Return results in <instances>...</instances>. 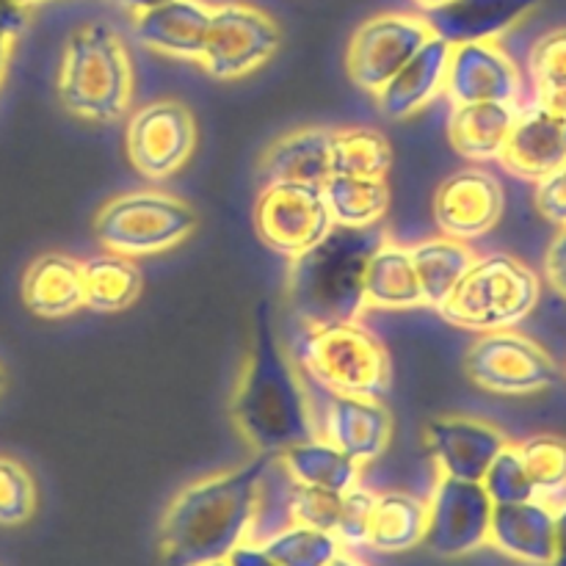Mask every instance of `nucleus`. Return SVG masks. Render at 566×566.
Returning <instances> with one entry per match:
<instances>
[{
    "mask_svg": "<svg viewBox=\"0 0 566 566\" xmlns=\"http://www.w3.org/2000/svg\"><path fill=\"white\" fill-rule=\"evenodd\" d=\"M276 457L254 453L241 468L213 473L175 495L158 528V551L166 566H205L224 562L252 534L260 484Z\"/></svg>",
    "mask_w": 566,
    "mask_h": 566,
    "instance_id": "f257e3e1",
    "label": "nucleus"
},
{
    "mask_svg": "<svg viewBox=\"0 0 566 566\" xmlns=\"http://www.w3.org/2000/svg\"><path fill=\"white\" fill-rule=\"evenodd\" d=\"M230 415L254 453L280 457L287 448L318 437L307 385L276 337L269 302H260L254 313L252 343L232 392Z\"/></svg>",
    "mask_w": 566,
    "mask_h": 566,
    "instance_id": "f03ea898",
    "label": "nucleus"
},
{
    "mask_svg": "<svg viewBox=\"0 0 566 566\" xmlns=\"http://www.w3.org/2000/svg\"><path fill=\"white\" fill-rule=\"evenodd\" d=\"M387 241L376 227L335 224L318 243L293 254L285 276V298L302 326L348 324L365 307L368 260Z\"/></svg>",
    "mask_w": 566,
    "mask_h": 566,
    "instance_id": "7ed1b4c3",
    "label": "nucleus"
},
{
    "mask_svg": "<svg viewBox=\"0 0 566 566\" xmlns=\"http://www.w3.org/2000/svg\"><path fill=\"white\" fill-rule=\"evenodd\" d=\"M59 99L83 122L125 119L133 103V64L114 28L88 22L72 31L59 66Z\"/></svg>",
    "mask_w": 566,
    "mask_h": 566,
    "instance_id": "20e7f679",
    "label": "nucleus"
},
{
    "mask_svg": "<svg viewBox=\"0 0 566 566\" xmlns=\"http://www.w3.org/2000/svg\"><path fill=\"white\" fill-rule=\"evenodd\" d=\"M287 354L304 379L329 392L381 401L392 387L390 352L359 321L304 326Z\"/></svg>",
    "mask_w": 566,
    "mask_h": 566,
    "instance_id": "39448f33",
    "label": "nucleus"
},
{
    "mask_svg": "<svg viewBox=\"0 0 566 566\" xmlns=\"http://www.w3.org/2000/svg\"><path fill=\"white\" fill-rule=\"evenodd\" d=\"M542 282L512 254L475 258L468 274L440 307L451 326L470 332H501L523 324L536 310Z\"/></svg>",
    "mask_w": 566,
    "mask_h": 566,
    "instance_id": "423d86ee",
    "label": "nucleus"
},
{
    "mask_svg": "<svg viewBox=\"0 0 566 566\" xmlns=\"http://www.w3.org/2000/svg\"><path fill=\"white\" fill-rule=\"evenodd\" d=\"M197 230V213L166 191L119 193L99 208L94 235L105 252L122 258H149L180 247Z\"/></svg>",
    "mask_w": 566,
    "mask_h": 566,
    "instance_id": "0eeeda50",
    "label": "nucleus"
},
{
    "mask_svg": "<svg viewBox=\"0 0 566 566\" xmlns=\"http://www.w3.org/2000/svg\"><path fill=\"white\" fill-rule=\"evenodd\" d=\"M282 44L274 17L249 3H221L210 11L199 64L216 81H238L269 64Z\"/></svg>",
    "mask_w": 566,
    "mask_h": 566,
    "instance_id": "6e6552de",
    "label": "nucleus"
},
{
    "mask_svg": "<svg viewBox=\"0 0 566 566\" xmlns=\"http://www.w3.org/2000/svg\"><path fill=\"white\" fill-rule=\"evenodd\" d=\"M464 370L475 387L495 396H534L558 379L551 354L514 329L484 332L468 348Z\"/></svg>",
    "mask_w": 566,
    "mask_h": 566,
    "instance_id": "1a4fd4ad",
    "label": "nucleus"
},
{
    "mask_svg": "<svg viewBox=\"0 0 566 566\" xmlns=\"http://www.w3.org/2000/svg\"><path fill=\"white\" fill-rule=\"evenodd\" d=\"M125 149L138 175L166 180L191 160L197 149V119L180 99H153L127 119Z\"/></svg>",
    "mask_w": 566,
    "mask_h": 566,
    "instance_id": "9d476101",
    "label": "nucleus"
},
{
    "mask_svg": "<svg viewBox=\"0 0 566 566\" xmlns=\"http://www.w3.org/2000/svg\"><path fill=\"white\" fill-rule=\"evenodd\" d=\"M434 31L423 17L376 14L354 31L346 50V72L352 83L376 94L429 39Z\"/></svg>",
    "mask_w": 566,
    "mask_h": 566,
    "instance_id": "9b49d317",
    "label": "nucleus"
},
{
    "mask_svg": "<svg viewBox=\"0 0 566 566\" xmlns=\"http://www.w3.org/2000/svg\"><path fill=\"white\" fill-rule=\"evenodd\" d=\"M258 232L274 252H304L335 227L321 186L313 182H271L254 208Z\"/></svg>",
    "mask_w": 566,
    "mask_h": 566,
    "instance_id": "f8f14e48",
    "label": "nucleus"
},
{
    "mask_svg": "<svg viewBox=\"0 0 566 566\" xmlns=\"http://www.w3.org/2000/svg\"><path fill=\"white\" fill-rule=\"evenodd\" d=\"M495 503L481 481H462L440 475L429 501L426 545L440 558H462L490 542V523Z\"/></svg>",
    "mask_w": 566,
    "mask_h": 566,
    "instance_id": "ddd939ff",
    "label": "nucleus"
},
{
    "mask_svg": "<svg viewBox=\"0 0 566 566\" xmlns=\"http://www.w3.org/2000/svg\"><path fill=\"white\" fill-rule=\"evenodd\" d=\"M304 381L318 392V403L313 398H310V403H313L315 434L321 440L340 448L343 453L357 459L359 464L376 462L390 448L392 415L387 412L385 403L376 401V398L329 392L315 385V381Z\"/></svg>",
    "mask_w": 566,
    "mask_h": 566,
    "instance_id": "4468645a",
    "label": "nucleus"
},
{
    "mask_svg": "<svg viewBox=\"0 0 566 566\" xmlns=\"http://www.w3.org/2000/svg\"><path fill=\"white\" fill-rule=\"evenodd\" d=\"M506 197L497 177H492L484 169H459L451 177L437 186L434 202V221L442 235L457 238L468 243L475 238H484L501 221Z\"/></svg>",
    "mask_w": 566,
    "mask_h": 566,
    "instance_id": "2eb2a0df",
    "label": "nucleus"
},
{
    "mask_svg": "<svg viewBox=\"0 0 566 566\" xmlns=\"http://www.w3.org/2000/svg\"><path fill=\"white\" fill-rule=\"evenodd\" d=\"M446 92L453 105H462V103L517 105L520 92H523V75H520L512 55L497 44V39L451 44Z\"/></svg>",
    "mask_w": 566,
    "mask_h": 566,
    "instance_id": "dca6fc26",
    "label": "nucleus"
},
{
    "mask_svg": "<svg viewBox=\"0 0 566 566\" xmlns=\"http://www.w3.org/2000/svg\"><path fill=\"white\" fill-rule=\"evenodd\" d=\"M426 446L442 475L481 481L492 459L509 446L497 426L464 415H446L426 426Z\"/></svg>",
    "mask_w": 566,
    "mask_h": 566,
    "instance_id": "f3484780",
    "label": "nucleus"
},
{
    "mask_svg": "<svg viewBox=\"0 0 566 566\" xmlns=\"http://www.w3.org/2000/svg\"><path fill=\"white\" fill-rule=\"evenodd\" d=\"M486 545L514 562L551 566L556 556V509L547 506V501H539V497L495 506Z\"/></svg>",
    "mask_w": 566,
    "mask_h": 566,
    "instance_id": "a211bd4d",
    "label": "nucleus"
},
{
    "mask_svg": "<svg viewBox=\"0 0 566 566\" xmlns=\"http://www.w3.org/2000/svg\"><path fill=\"white\" fill-rule=\"evenodd\" d=\"M503 166L517 177L539 180L566 164V119L534 103L517 111L509 142L501 153Z\"/></svg>",
    "mask_w": 566,
    "mask_h": 566,
    "instance_id": "6ab92c4d",
    "label": "nucleus"
},
{
    "mask_svg": "<svg viewBox=\"0 0 566 566\" xmlns=\"http://www.w3.org/2000/svg\"><path fill=\"white\" fill-rule=\"evenodd\" d=\"M448 59L451 44L440 36H431L385 86L376 92V103L387 119H409L423 111L431 99L446 92Z\"/></svg>",
    "mask_w": 566,
    "mask_h": 566,
    "instance_id": "aec40b11",
    "label": "nucleus"
},
{
    "mask_svg": "<svg viewBox=\"0 0 566 566\" xmlns=\"http://www.w3.org/2000/svg\"><path fill=\"white\" fill-rule=\"evenodd\" d=\"M210 6L202 0H169L164 6L142 11L133 20L138 42L169 59L197 61L202 55L210 28Z\"/></svg>",
    "mask_w": 566,
    "mask_h": 566,
    "instance_id": "412c9836",
    "label": "nucleus"
},
{
    "mask_svg": "<svg viewBox=\"0 0 566 566\" xmlns=\"http://www.w3.org/2000/svg\"><path fill=\"white\" fill-rule=\"evenodd\" d=\"M539 3L542 0H451L440 9L426 11L423 20L434 36L446 39L448 44L486 42L512 31Z\"/></svg>",
    "mask_w": 566,
    "mask_h": 566,
    "instance_id": "4be33fe9",
    "label": "nucleus"
},
{
    "mask_svg": "<svg viewBox=\"0 0 566 566\" xmlns=\"http://www.w3.org/2000/svg\"><path fill=\"white\" fill-rule=\"evenodd\" d=\"M22 302L36 318L59 321L77 313L83 304V269L61 252L39 254L22 274Z\"/></svg>",
    "mask_w": 566,
    "mask_h": 566,
    "instance_id": "5701e85b",
    "label": "nucleus"
},
{
    "mask_svg": "<svg viewBox=\"0 0 566 566\" xmlns=\"http://www.w3.org/2000/svg\"><path fill=\"white\" fill-rule=\"evenodd\" d=\"M329 169V130L324 127H298L269 144L260 158V177L271 182H313L321 186Z\"/></svg>",
    "mask_w": 566,
    "mask_h": 566,
    "instance_id": "b1692460",
    "label": "nucleus"
},
{
    "mask_svg": "<svg viewBox=\"0 0 566 566\" xmlns=\"http://www.w3.org/2000/svg\"><path fill=\"white\" fill-rule=\"evenodd\" d=\"M517 111V105L512 103L457 105L448 122L453 149L470 160H497L506 147Z\"/></svg>",
    "mask_w": 566,
    "mask_h": 566,
    "instance_id": "393cba45",
    "label": "nucleus"
},
{
    "mask_svg": "<svg viewBox=\"0 0 566 566\" xmlns=\"http://www.w3.org/2000/svg\"><path fill=\"white\" fill-rule=\"evenodd\" d=\"M365 307L374 310H409L423 307L418 271L412 263V249L392 243L387 238L368 260L365 271Z\"/></svg>",
    "mask_w": 566,
    "mask_h": 566,
    "instance_id": "a878e982",
    "label": "nucleus"
},
{
    "mask_svg": "<svg viewBox=\"0 0 566 566\" xmlns=\"http://www.w3.org/2000/svg\"><path fill=\"white\" fill-rule=\"evenodd\" d=\"M429 528V503L409 492L376 495L365 545L379 553H407L423 545Z\"/></svg>",
    "mask_w": 566,
    "mask_h": 566,
    "instance_id": "bb28decb",
    "label": "nucleus"
},
{
    "mask_svg": "<svg viewBox=\"0 0 566 566\" xmlns=\"http://www.w3.org/2000/svg\"><path fill=\"white\" fill-rule=\"evenodd\" d=\"M276 459H280L282 470L298 484L321 486V490L340 492V495L359 486V475H363V464L357 459H352L321 437L298 442V446L282 451Z\"/></svg>",
    "mask_w": 566,
    "mask_h": 566,
    "instance_id": "cd10ccee",
    "label": "nucleus"
},
{
    "mask_svg": "<svg viewBox=\"0 0 566 566\" xmlns=\"http://www.w3.org/2000/svg\"><path fill=\"white\" fill-rule=\"evenodd\" d=\"M412 263L418 271L420 293H423V307H437L448 302L470 265L475 263V254L468 243L457 238H431L412 249Z\"/></svg>",
    "mask_w": 566,
    "mask_h": 566,
    "instance_id": "c85d7f7f",
    "label": "nucleus"
},
{
    "mask_svg": "<svg viewBox=\"0 0 566 566\" xmlns=\"http://www.w3.org/2000/svg\"><path fill=\"white\" fill-rule=\"evenodd\" d=\"M83 269V304L94 313H119L142 296V269L130 258L105 252L94 254Z\"/></svg>",
    "mask_w": 566,
    "mask_h": 566,
    "instance_id": "c756f323",
    "label": "nucleus"
},
{
    "mask_svg": "<svg viewBox=\"0 0 566 566\" xmlns=\"http://www.w3.org/2000/svg\"><path fill=\"white\" fill-rule=\"evenodd\" d=\"M326 208L340 227H376L390 208L387 177L329 175L321 182Z\"/></svg>",
    "mask_w": 566,
    "mask_h": 566,
    "instance_id": "7c9ffc66",
    "label": "nucleus"
},
{
    "mask_svg": "<svg viewBox=\"0 0 566 566\" xmlns=\"http://www.w3.org/2000/svg\"><path fill=\"white\" fill-rule=\"evenodd\" d=\"M392 166V147L374 127H340L329 130L332 175L387 177Z\"/></svg>",
    "mask_w": 566,
    "mask_h": 566,
    "instance_id": "2f4dec72",
    "label": "nucleus"
},
{
    "mask_svg": "<svg viewBox=\"0 0 566 566\" xmlns=\"http://www.w3.org/2000/svg\"><path fill=\"white\" fill-rule=\"evenodd\" d=\"M260 547L280 566H329L343 553V542L335 534L298 523L276 531Z\"/></svg>",
    "mask_w": 566,
    "mask_h": 566,
    "instance_id": "473e14b6",
    "label": "nucleus"
},
{
    "mask_svg": "<svg viewBox=\"0 0 566 566\" xmlns=\"http://www.w3.org/2000/svg\"><path fill=\"white\" fill-rule=\"evenodd\" d=\"M528 479L539 501H551L566 492V440L558 434H536L517 446Z\"/></svg>",
    "mask_w": 566,
    "mask_h": 566,
    "instance_id": "72a5a7b5",
    "label": "nucleus"
},
{
    "mask_svg": "<svg viewBox=\"0 0 566 566\" xmlns=\"http://www.w3.org/2000/svg\"><path fill=\"white\" fill-rule=\"evenodd\" d=\"M39 492L31 470L20 459L0 453V525L17 528L36 514Z\"/></svg>",
    "mask_w": 566,
    "mask_h": 566,
    "instance_id": "f704fd0d",
    "label": "nucleus"
},
{
    "mask_svg": "<svg viewBox=\"0 0 566 566\" xmlns=\"http://www.w3.org/2000/svg\"><path fill=\"white\" fill-rule=\"evenodd\" d=\"M481 486L490 495V501L495 506H506V503H525L534 501L536 490L528 479V470H525L523 457H520L517 446H506L492 464L486 468Z\"/></svg>",
    "mask_w": 566,
    "mask_h": 566,
    "instance_id": "c9c22d12",
    "label": "nucleus"
},
{
    "mask_svg": "<svg viewBox=\"0 0 566 566\" xmlns=\"http://www.w3.org/2000/svg\"><path fill=\"white\" fill-rule=\"evenodd\" d=\"M346 495V492H343ZM340 492L321 490V486L298 484L291 481V495H287V509H291V520L298 525H310V528L329 531L335 534L337 520H340L343 506Z\"/></svg>",
    "mask_w": 566,
    "mask_h": 566,
    "instance_id": "e433bc0d",
    "label": "nucleus"
},
{
    "mask_svg": "<svg viewBox=\"0 0 566 566\" xmlns=\"http://www.w3.org/2000/svg\"><path fill=\"white\" fill-rule=\"evenodd\" d=\"M528 66L536 94L566 86V28H556L536 39V44L531 48Z\"/></svg>",
    "mask_w": 566,
    "mask_h": 566,
    "instance_id": "4c0bfd02",
    "label": "nucleus"
},
{
    "mask_svg": "<svg viewBox=\"0 0 566 566\" xmlns=\"http://www.w3.org/2000/svg\"><path fill=\"white\" fill-rule=\"evenodd\" d=\"M376 495L368 490H348L343 495L340 506V520H337L335 536L343 542V545H365V536H368V523L370 512H374Z\"/></svg>",
    "mask_w": 566,
    "mask_h": 566,
    "instance_id": "58836bf2",
    "label": "nucleus"
},
{
    "mask_svg": "<svg viewBox=\"0 0 566 566\" xmlns=\"http://www.w3.org/2000/svg\"><path fill=\"white\" fill-rule=\"evenodd\" d=\"M534 202H536V210H539L547 221H553V224L558 227H566V169L564 166L536 180Z\"/></svg>",
    "mask_w": 566,
    "mask_h": 566,
    "instance_id": "ea45409f",
    "label": "nucleus"
},
{
    "mask_svg": "<svg viewBox=\"0 0 566 566\" xmlns=\"http://www.w3.org/2000/svg\"><path fill=\"white\" fill-rule=\"evenodd\" d=\"M545 274L547 282L566 298V227H562V232H558V235L553 238L551 247H547Z\"/></svg>",
    "mask_w": 566,
    "mask_h": 566,
    "instance_id": "a19ab883",
    "label": "nucleus"
},
{
    "mask_svg": "<svg viewBox=\"0 0 566 566\" xmlns=\"http://www.w3.org/2000/svg\"><path fill=\"white\" fill-rule=\"evenodd\" d=\"M28 28V9L17 0H0V36L20 39Z\"/></svg>",
    "mask_w": 566,
    "mask_h": 566,
    "instance_id": "79ce46f5",
    "label": "nucleus"
},
{
    "mask_svg": "<svg viewBox=\"0 0 566 566\" xmlns=\"http://www.w3.org/2000/svg\"><path fill=\"white\" fill-rule=\"evenodd\" d=\"M224 562L230 566H280L258 542H241Z\"/></svg>",
    "mask_w": 566,
    "mask_h": 566,
    "instance_id": "37998d69",
    "label": "nucleus"
},
{
    "mask_svg": "<svg viewBox=\"0 0 566 566\" xmlns=\"http://www.w3.org/2000/svg\"><path fill=\"white\" fill-rule=\"evenodd\" d=\"M551 566H566V503L556 509V556Z\"/></svg>",
    "mask_w": 566,
    "mask_h": 566,
    "instance_id": "c03bdc74",
    "label": "nucleus"
},
{
    "mask_svg": "<svg viewBox=\"0 0 566 566\" xmlns=\"http://www.w3.org/2000/svg\"><path fill=\"white\" fill-rule=\"evenodd\" d=\"M536 103H539L542 108L551 111V114H556V116H562V119H566V86L564 88H553V92L536 94Z\"/></svg>",
    "mask_w": 566,
    "mask_h": 566,
    "instance_id": "a18cd8bd",
    "label": "nucleus"
},
{
    "mask_svg": "<svg viewBox=\"0 0 566 566\" xmlns=\"http://www.w3.org/2000/svg\"><path fill=\"white\" fill-rule=\"evenodd\" d=\"M11 50H14V39H6V36H0V83H3V77H6V70H9Z\"/></svg>",
    "mask_w": 566,
    "mask_h": 566,
    "instance_id": "49530a36",
    "label": "nucleus"
},
{
    "mask_svg": "<svg viewBox=\"0 0 566 566\" xmlns=\"http://www.w3.org/2000/svg\"><path fill=\"white\" fill-rule=\"evenodd\" d=\"M122 6H125V9H130L133 14H142V11H147V9H155V6H164V3H169V0H119Z\"/></svg>",
    "mask_w": 566,
    "mask_h": 566,
    "instance_id": "de8ad7c7",
    "label": "nucleus"
},
{
    "mask_svg": "<svg viewBox=\"0 0 566 566\" xmlns=\"http://www.w3.org/2000/svg\"><path fill=\"white\" fill-rule=\"evenodd\" d=\"M329 566H368V564H363V562H359V558L348 556V553H340V556H337Z\"/></svg>",
    "mask_w": 566,
    "mask_h": 566,
    "instance_id": "09e8293b",
    "label": "nucleus"
},
{
    "mask_svg": "<svg viewBox=\"0 0 566 566\" xmlns=\"http://www.w3.org/2000/svg\"><path fill=\"white\" fill-rule=\"evenodd\" d=\"M415 6H420L423 11H431V9H440V6L451 3V0H412Z\"/></svg>",
    "mask_w": 566,
    "mask_h": 566,
    "instance_id": "8fccbe9b",
    "label": "nucleus"
},
{
    "mask_svg": "<svg viewBox=\"0 0 566 566\" xmlns=\"http://www.w3.org/2000/svg\"><path fill=\"white\" fill-rule=\"evenodd\" d=\"M17 3L25 6V9H33V6H39V3H48V0H17Z\"/></svg>",
    "mask_w": 566,
    "mask_h": 566,
    "instance_id": "3c124183",
    "label": "nucleus"
},
{
    "mask_svg": "<svg viewBox=\"0 0 566 566\" xmlns=\"http://www.w3.org/2000/svg\"><path fill=\"white\" fill-rule=\"evenodd\" d=\"M3 387H6V370L0 368V392H3Z\"/></svg>",
    "mask_w": 566,
    "mask_h": 566,
    "instance_id": "603ef678",
    "label": "nucleus"
},
{
    "mask_svg": "<svg viewBox=\"0 0 566 566\" xmlns=\"http://www.w3.org/2000/svg\"><path fill=\"white\" fill-rule=\"evenodd\" d=\"M205 566H230L227 562H213V564H205Z\"/></svg>",
    "mask_w": 566,
    "mask_h": 566,
    "instance_id": "864d4df0",
    "label": "nucleus"
},
{
    "mask_svg": "<svg viewBox=\"0 0 566 566\" xmlns=\"http://www.w3.org/2000/svg\"><path fill=\"white\" fill-rule=\"evenodd\" d=\"M564 169H566V164H564Z\"/></svg>",
    "mask_w": 566,
    "mask_h": 566,
    "instance_id": "5fc2aeb1",
    "label": "nucleus"
}]
</instances>
